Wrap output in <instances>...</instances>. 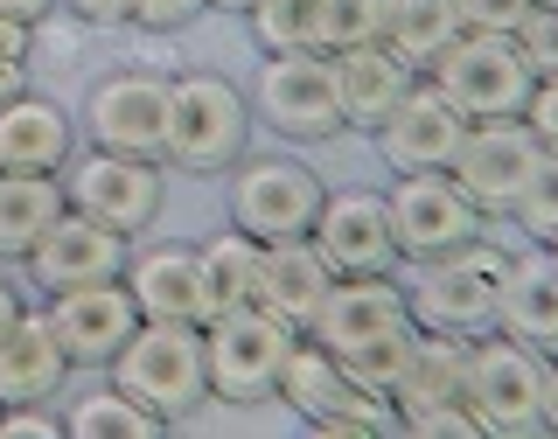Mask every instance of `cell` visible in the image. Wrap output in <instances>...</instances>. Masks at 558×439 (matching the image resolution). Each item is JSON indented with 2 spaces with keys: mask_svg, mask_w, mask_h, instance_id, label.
Instances as JSON below:
<instances>
[{
  "mask_svg": "<svg viewBox=\"0 0 558 439\" xmlns=\"http://www.w3.org/2000/svg\"><path fill=\"white\" fill-rule=\"evenodd\" d=\"M252 112L266 119L279 139H336L342 126V98H336V63L322 49H287V57H266L252 77Z\"/></svg>",
  "mask_w": 558,
  "mask_h": 439,
  "instance_id": "10",
  "label": "cell"
},
{
  "mask_svg": "<svg viewBox=\"0 0 558 439\" xmlns=\"http://www.w3.org/2000/svg\"><path fill=\"white\" fill-rule=\"evenodd\" d=\"M426 77L447 92V105L461 119H517L523 98H531V84H537L510 35H488V28H461L440 57L426 63Z\"/></svg>",
  "mask_w": 558,
  "mask_h": 439,
  "instance_id": "7",
  "label": "cell"
},
{
  "mask_svg": "<svg viewBox=\"0 0 558 439\" xmlns=\"http://www.w3.org/2000/svg\"><path fill=\"white\" fill-rule=\"evenodd\" d=\"M336 98H342V126H363L377 133L384 112L418 84V70L398 57L391 42H356V49H336Z\"/></svg>",
  "mask_w": 558,
  "mask_h": 439,
  "instance_id": "24",
  "label": "cell"
},
{
  "mask_svg": "<svg viewBox=\"0 0 558 439\" xmlns=\"http://www.w3.org/2000/svg\"><path fill=\"white\" fill-rule=\"evenodd\" d=\"M301 342V328H287L272 307L238 301L217 307L203 321V363H209V398L217 405H266L279 391V363Z\"/></svg>",
  "mask_w": 558,
  "mask_h": 439,
  "instance_id": "3",
  "label": "cell"
},
{
  "mask_svg": "<svg viewBox=\"0 0 558 439\" xmlns=\"http://www.w3.org/2000/svg\"><path fill=\"white\" fill-rule=\"evenodd\" d=\"M57 432H63L57 398H43V405H0V439H57Z\"/></svg>",
  "mask_w": 558,
  "mask_h": 439,
  "instance_id": "35",
  "label": "cell"
},
{
  "mask_svg": "<svg viewBox=\"0 0 558 439\" xmlns=\"http://www.w3.org/2000/svg\"><path fill=\"white\" fill-rule=\"evenodd\" d=\"M523 126L545 139V147H558V70L531 84V98H523Z\"/></svg>",
  "mask_w": 558,
  "mask_h": 439,
  "instance_id": "38",
  "label": "cell"
},
{
  "mask_svg": "<svg viewBox=\"0 0 558 439\" xmlns=\"http://www.w3.org/2000/svg\"><path fill=\"white\" fill-rule=\"evenodd\" d=\"M84 133H92V147L161 161L168 154V77L161 70H112V77H98L92 98H84Z\"/></svg>",
  "mask_w": 558,
  "mask_h": 439,
  "instance_id": "14",
  "label": "cell"
},
{
  "mask_svg": "<svg viewBox=\"0 0 558 439\" xmlns=\"http://www.w3.org/2000/svg\"><path fill=\"white\" fill-rule=\"evenodd\" d=\"M49 8H57V0H0V14H8V22H28V28L43 22Z\"/></svg>",
  "mask_w": 558,
  "mask_h": 439,
  "instance_id": "40",
  "label": "cell"
},
{
  "mask_svg": "<svg viewBox=\"0 0 558 439\" xmlns=\"http://www.w3.org/2000/svg\"><path fill=\"white\" fill-rule=\"evenodd\" d=\"M203 14H209V0H133V22L154 35H174V28L203 22Z\"/></svg>",
  "mask_w": 558,
  "mask_h": 439,
  "instance_id": "36",
  "label": "cell"
},
{
  "mask_svg": "<svg viewBox=\"0 0 558 439\" xmlns=\"http://www.w3.org/2000/svg\"><path fill=\"white\" fill-rule=\"evenodd\" d=\"M314 252L342 272H391L398 266V237H391V203L377 188H328L314 209Z\"/></svg>",
  "mask_w": 558,
  "mask_h": 439,
  "instance_id": "16",
  "label": "cell"
},
{
  "mask_svg": "<svg viewBox=\"0 0 558 439\" xmlns=\"http://www.w3.org/2000/svg\"><path fill=\"white\" fill-rule=\"evenodd\" d=\"M63 174H14L0 168V258H28V244L63 217Z\"/></svg>",
  "mask_w": 558,
  "mask_h": 439,
  "instance_id": "26",
  "label": "cell"
},
{
  "mask_svg": "<svg viewBox=\"0 0 558 439\" xmlns=\"http://www.w3.org/2000/svg\"><path fill=\"white\" fill-rule=\"evenodd\" d=\"M537 0H461V22L468 28H488V35H510Z\"/></svg>",
  "mask_w": 558,
  "mask_h": 439,
  "instance_id": "37",
  "label": "cell"
},
{
  "mask_svg": "<svg viewBox=\"0 0 558 439\" xmlns=\"http://www.w3.org/2000/svg\"><path fill=\"white\" fill-rule=\"evenodd\" d=\"M496 328L531 349L558 356V258L551 244H531L502 266V293H496Z\"/></svg>",
  "mask_w": 558,
  "mask_h": 439,
  "instance_id": "21",
  "label": "cell"
},
{
  "mask_svg": "<svg viewBox=\"0 0 558 439\" xmlns=\"http://www.w3.org/2000/svg\"><path fill=\"white\" fill-rule=\"evenodd\" d=\"M328 286H336V266L314 252V237H279V244L258 252V293H252V301L272 307L279 321L301 328V336H307L314 314H322Z\"/></svg>",
  "mask_w": 558,
  "mask_h": 439,
  "instance_id": "22",
  "label": "cell"
},
{
  "mask_svg": "<svg viewBox=\"0 0 558 439\" xmlns=\"http://www.w3.org/2000/svg\"><path fill=\"white\" fill-rule=\"evenodd\" d=\"M502 266H510V252L502 244H461V252L447 258H426V266H412V286H405V307L418 328H440V336H461L475 342L496 328V293H502Z\"/></svg>",
  "mask_w": 558,
  "mask_h": 439,
  "instance_id": "4",
  "label": "cell"
},
{
  "mask_svg": "<svg viewBox=\"0 0 558 439\" xmlns=\"http://www.w3.org/2000/svg\"><path fill=\"white\" fill-rule=\"evenodd\" d=\"M49 328H57L70 370H105V363L119 356V342L140 328V307L126 293V279H84V286H57L49 293Z\"/></svg>",
  "mask_w": 558,
  "mask_h": 439,
  "instance_id": "15",
  "label": "cell"
},
{
  "mask_svg": "<svg viewBox=\"0 0 558 439\" xmlns=\"http://www.w3.org/2000/svg\"><path fill=\"white\" fill-rule=\"evenodd\" d=\"M223 174H231V223L258 244L307 237L314 209L328 196V182L307 161H293V154H238Z\"/></svg>",
  "mask_w": 558,
  "mask_h": 439,
  "instance_id": "6",
  "label": "cell"
},
{
  "mask_svg": "<svg viewBox=\"0 0 558 439\" xmlns=\"http://www.w3.org/2000/svg\"><path fill=\"white\" fill-rule=\"evenodd\" d=\"M384 22H391V0H328L322 8V57L356 42H384Z\"/></svg>",
  "mask_w": 558,
  "mask_h": 439,
  "instance_id": "31",
  "label": "cell"
},
{
  "mask_svg": "<svg viewBox=\"0 0 558 439\" xmlns=\"http://www.w3.org/2000/svg\"><path fill=\"white\" fill-rule=\"evenodd\" d=\"M537 161H545V139L517 119H468L461 133V154H453V182H461V196L482 209V217H510L517 196L531 188Z\"/></svg>",
  "mask_w": 558,
  "mask_h": 439,
  "instance_id": "13",
  "label": "cell"
},
{
  "mask_svg": "<svg viewBox=\"0 0 558 439\" xmlns=\"http://www.w3.org/2000/svg\"><path fill=\"white\" fill-rule=\"evenodd\" d=\"M322 8L328 0H252L244 22L266 57H287V49H322Z\"/></svg>",
  "mask_w": 558,
  "mask_h": 439,
  "instance_id": "30",
  "label": "cell"
},
{
  "mask_svg": "<svg viewBox=\"0 0 558 439\" xmlns=\"http://www.w3.org/2000/svg\"><path fill=\"white\" fill-rule=\"evenodd\" d=\"M405 321H412V307H405V286H398L391 272H342L336 286H328L322 314L307 321V336L322 342L328 356H356V349L384 342Z\"/></svg>",
  "mask_w": 558,
  "mask_h": 439,
  "instance_id": "18",
  "label": "cell"
},
{
  "mask_svg": "<svg viewBox=\"0 0 558 439\" xmlns=\"http://www.w3.org/2000/svg\"><path fill=\"white\" fill-rule=\"evenodd\" d=\"M126 293L140 307V321H189L203 328L217 314V293H209V272H203V252L196 244H140L126 252Z\"/></svg>",
  "mask_w": 558,
  "mask_h": 439,
  "instance_id": "17",
  "label": "cell"
},
{
  "mask_svg": "<svg viewBox=\"0 0 558 439\" xmlns=\"http://www.w3.org/2000/svg\"><path fill=\"white\" fill-rule=\"evenodd\" d=\"M63 432H77V439H154L168 426L147 405H133L119 383H98V391H84V398L63 405Z\"/></svg>",
  "mask_w": 558,
  "mask_h": 439,
  "instance_id": "28",
  "label": "cell"
},
{
  "mask_svg": "<svg viewBox=\"0 0 558 439\" xmlns=\"http://www.w3.org/2000/svg\"><path fill=\"white\" fill-rule=\"evenodd\" d=\"M105 370H112V383L133 398V405H147L161 418V426H174V418L209 405L203 328H189V321H140Z\"/></svg>",
  "mask_w": 558,
  "mask_h": 439,
  "instance_id": "1",
  "label": "cell"
},
{
  "mask_svg": "<svg viewBox=\"0 0 558 439\" xmlns=\"http://www.w3.org/2000/svg\"><path fill=\"white\" fill-rule=\"evenodd\" d=\"M28 49H35V28L0 14V105L28 92Z\"/></svg>",
  "mask_w": 558,
  "mask_h": 439,
  "instance_id": "34",
  "label": "cell"
},
{
  "mask_svg": "<svg viewBox=\"0 0 558 439\" xmlns=\"http://www.w3.org/2000/svg\"><path fill=\"white\" fill-rule=\"evenodd\" d=\"M517 231L531 237V244H551L558 237V147H545V161H537V174H531V188L517 196Z\"/></svg>",
  "mask_w": 558,
  "mask_h": 439,
  "instance_id": "32",
  "label": "cell"
},
{
  "mask_svg": "<svg viewBox=\"0 0 558 439\" xmlns=\"http://www.w3.org/2000/svg\"><path fill=\"white\" fill-rule=\"evenodd\" d=\"M196 252H203V272H209L217 307H238V301H252V293H258V252H266V244L244 237L238 223H231V231H217L209 244H196Z\"/></svg>",
  "mask_w": 558,
  "mask_h": 439,
  "instance_id": "29",
  "label": "cell"
},
{
  "mask_svg": "<svg viewBox=\"0 0 558 439\" xmlns=\"http://www.w3.org/2000/svg\"><path fill=\"white\" fill-rule=\"evenodd\" d=\"M77 154V126L57 98H8L0 105V168L14 174H63V161Z\"/></svg>",
  "mask_w": 558,
  "mask_h": 439,
  "instance_id": "25",
  "label": "cell"
},
{
  "mask_svg": "<svg viewBox=\"0 0 558 439\" xmlns=\"http://www.w3.org/2000/svg\"><path fill=\"white\" fill-rule=\"evenodd\" d=\"M398 426L426 432V439H475V412H468V342L440 336V328H418L412 342V370L391 391Z\"/></svg>",
  "mask_w": 558,
  "mask_h": 439,
  "instance_id": "11",
  "label": "cell"
},
{
  "mask_svg": "<svg viewBox=\"0 0 558 439\" xmlns=\"http://www.w3.org/2000/svg\"><path fill=\"white\" fill-rule=\"evenodd\" d=\"M272 398H279V405H293L314 432H328V439H377V432L398 426V405H391V398L363 391V383L349 377L314 336H301V342L287 349Z\"/></svg>",
  "mask_w": 558,
  "mask_h": 439,
  "instance_id": "5",
  "label": "cell"
},
{
  "mask_svg": "<svg viewBox=\"0 0 558 439\" xmlns=\"http://www.w3.org/2000/svg\"><path fill=\"white\" fill-rule=\"evenodd\" d=\"M545 426H558V356L545 363Z\"/></svg>",
  "mask_w": 558,
  "mask_h": 439,
  "instance_id": "41",
  "label": "cell"
},
{
  "mask_svg": "<svg viewBox=\"0 0 558 439\" xmlns=\"http://www.w3.org/2000/svg\"><path fill=\"white\" fill-rule=\"evenodd\" d=\"M70 377V356L49 328V314L22 307L8 328H0V405H43L57 398Z\"/></svg>",
  "mask_w": 558,
  "mask_h": 439,
  "instance_id": "23",
  "label": "cell"
},
{
  "mask_svg": "<svg viewBox=\"0 0 558 439\" xmlns=\"http://www.w3.org/2000/svg\"><path fill=\"white\" fill-rule=\"evenodd\" d=\"M461 0H391V22H384V42L405 57L418 77H426V63L440 57V49L461 35Z\"/></svg>",
  "mask_w": 558,
  "mask_h": 439,
  "instance_id": "27",
  "label": "cell"
},
{
  "mask_svg": "<svg viewBox=\"0 0 558 439\" xmlns=\"http://www.w3.org/2000/svg\"><path fill=\"white\" fill-rule=\"evenodd\" d=\"M77 22H92V28H126L133 22V0H63Z\"/></svg>",
  "mask_w": 558,
  "mask_h": 439,
  "instance_id": "39",
  "label": "cell"
},
{
  "mask_svg": "<svg viewBox=\"0 0 558 439\" xmlns=\"http://www.w3.org/2000/svg\"><path fill=\"white\" fill-rule=\"evenodd\" d=\"M14 314H22V293H14V286H8V279H0V328H8V321H14Z\"/></svg>",
  "mask_w": 558,
  "mask_h": 439,
  "instance_id": "42",
  "label": "cell"
},
{
  "mask_svg": "<svg viewBox=\"0 0 558 439\" xmlns=\"http://www.w3.org/2000/svg\"><path fill=\"white\" fill-rule=\"evenodd\" d=\"M252 147V98L217 70L168 77V168L182 174H223Z\"/></svg>",
  "mask_w": 558,
  "mask_h": 439,
  "instance_id": "2",
  "label": "cell"
},
{
  "mask_svg": "<svg viewBox=\"0 0 558 439\" xmlns=\"http://www.w3.org/2000/svg\"><path fill=\"white\" fill-rule=\"evenodd\" d=\"M126 252H133V237H119L112 223L84 217V209H63V217L28 244L22 266L43 293H57V286H84V279H119L126 272Z\"/></svg>",
  "mask_w": 558,
  "mask_h": 439,
  "instance_id": "20",
  "label": "cell"
},
{
  "mask_svg": "<svg viewBox=\"0 0 558 439\" xmlns=\"http://www.w3.org/2000/svg\"><path fill=\"white\" fill-rule=\"evenodd\" d=\"M551 258H558V237H551Z\"/></svg>",
  "mask_w": 558,
  "mask_h": 439,
  "instance_id": "44",
  "label": "cell"
},
{
  "mask_svg": "<svg viewBox=\"0 0 558 439\" xmlns=\"http://www.w3.org/2000/svg\"><path fill=\"white\" fill-rule=\"evenodd\" d=\"M545 349L502 336V328H488V336L468 342V412H475L482 432H531L545 426Z\"/></svg>",
  "mask_w": 558,
  "mask_h": 439,
  "instance_id": "8",
  "label": "cell"
},
{
  "mask_svg": "<svg viewBox=\"0 0 558 439\" xmlns=\"http://www.w3.org/2000/svg\"><path fill=\"white\" fill-rule=\"evenodd\" d=\"M63 203L84 209V217L112 223L119 237H140L168 203V161H140V154H70L63 161Z\"/></svg>",
  "mask_w": 558,
  "mask_h": 439,
  "instance_id": "9",
  "label": "cell"
},
{
  "mask_svg": "<svg viewBox=\"0 0 558 439\" xmlns=\"http://www.w3.org/2000/svg\"><path fill=\"white\" fill-rule=\"evenodd\" d=\"M461 133L468 119L447 105V92L433 77H418L405 98L384 112L377 126V154L391 161V174H426V168H453V154H461Z\"/></svg>",
  "mask_w": 558,
  "mask_h": 439,
  "instance_id": "19",
  "label": "cell"
},
{
  "mask_svg": "<svg viewBox=\"0 0 558 439\" xmlns=\"http://www.w3.org/2000/svg\"><path fill=\"white\" fill-rule=\"evenodd\" d=\"M209 8H223V14H244V8H252V0H209Z\"/></svg>",
  "mask_w": 558,
  "mask_h": 439,
  "instance_id": "43",
  "label": "cell"
},
{
  "mask_svg": "<svg viewBox=\"0 0 558 439\" xmlns=\"http://www.w3.org/2000/svg\"><path fill=\"white\" fill-rule=\"evenodd\" d=\"M510 42H517V57L531 63V77H551L558 70V0H537V8L510 28Z\"/></svg>",
  "mask_w": 558,
  "mask_h": 439,
  "instance_id": "33",
  "label": "cell"
},
{
  "mask_svg": "<svg viewBox=\"0 0 558 439\" xmlns=\"http://www.w3.org/2000/svg\"><path fill=\"white\" fill-rule=\"evenodd\" d=\"M391 237H398V258L405 266H426V258H447L461 244L488 237V217L461 196L447 168H426V174H398L391 182Z\"/></svg>",
  "mask_w": 558,
  "mask_h": 439,
  "instance_id": "12",
  "label": "cell"
}]
</instances>
